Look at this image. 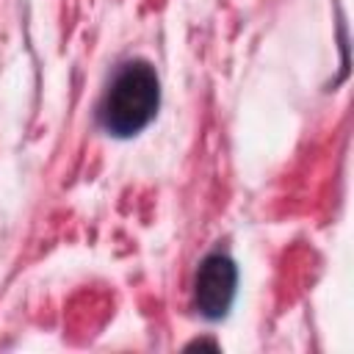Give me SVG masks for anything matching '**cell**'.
Segmentation results:
<instances>
[{"mask_svg":"<svg viewBox=\"0 0 354 354\" xmlns=\"http://www.w3.org/2000/svg\"><path fill=\"white\" fill-rule=\"evenodd\" d=\"M158 105H160V80L155 66L141 58H133L113 72L97 116L105 133L116 138H130L155 119Z\"/></svg>","mask_w":354,"mask_h":354,"instance_id":"6da1fadb","label":"cell"},{"mask_svg":"<svg viewBox=\"0 0 354 354\" xmlns=\"http://www.w3.org/2000/svg\"><path fill=\"white\" fill-rule=\"evenodd\" d=\"M238 288V268L230 254L210 252L202 257L194 277V304L207 321H218L230 313Z\"/></svg>","mask_w":354,"mask_h":354,"instance_id":"7a4b0ae2","label":"cell"}]
</instances>
